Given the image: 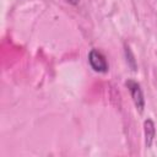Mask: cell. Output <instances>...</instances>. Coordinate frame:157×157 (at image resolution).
I'll return each instance as SVG.
<instances>
[{
    "instance_id": "1",
    "label": "cell",
    "mask_w": 157,
    "mask_h": 157,
    "mask_svg": "<svg viewBox=\"0 0 157 157\" xmlns=\"http://www.w3.org/2000/svg\"><path fill=\"white\" fill-rule=\"evenodd\" d=\"M125 86L128 87V90H129V92L131 94V98L134 101V104H135L136 109L141 113L144 110V107H145V98H144V93H142L141 86L135 80H128L125 82Z\"/></svg>"
},
{
    "instance_id": "4",
    "label": "cell",
    "mask_w": 157,
    "mask_h": 157,
    "mask_svg": "<svg viewBox=\"0 0 157 157\" xmlns=\"http://www.w3.org/2000/svg\"><path fill=\"white\" fill-rule=\"evenodd\" d=\"M66 2H69V4H72V5H76V4H78V1L80 0H65Z\"/></svg>"
},
{
    "instance_id": "3",
    "label": "cell",
    "mask_w": 157,
    "mask_h": 157,
    "mask_svg": "<svg viewBox=\"0 0 157 157\" xmlns=\"http://www.w3.org/2000/svg\"><path fill=\"white\" fill-rule=\"evenodd\" d=\"M144 130H145V144L146 147H150L152 145L155 134H156V126L152 119H147L144 123Z\"/></svg>"
},
{
    "instance_id": "2",
    "label": "cell",
    "mask_w": 157,
    "mask_h": 157,
    "mask_svg": "<svg viewBox=\"0 0 157 157\" xmlns=\"http://www.w3.org/2000/svg\"><path fill=\"white\" fill-rule=\"evenodd\" d=\"M88 63L91 67L97 72H107L108 71V63L102 52L98 49H91L88 53Z\"/></svg>"
}]
</instances>
